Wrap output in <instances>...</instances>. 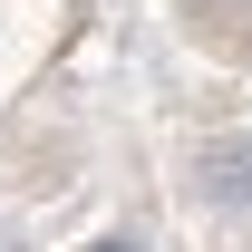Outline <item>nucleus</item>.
Segmentation results:
<instances>
[{
  "mask_svg": "<svg viewBox=\"0 0 252 252\" xmlns=\"http://www.w3.org/2000/svg\"><path fill=\"white\" fill-rule=\"evenodd\" d=\"M97 252H126V243H97Z\"/></svg>",
  "mask_w": 252,
  "mask_h": 252,
  "instance_id": "nucleus-1",
  "label": "nucleus"
}]
</instances>
